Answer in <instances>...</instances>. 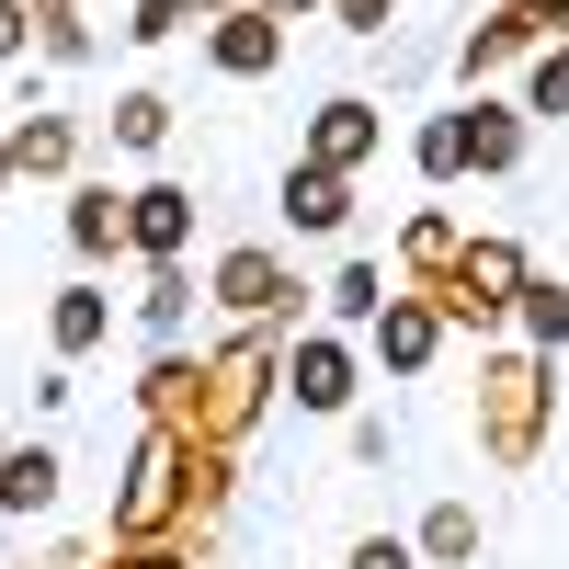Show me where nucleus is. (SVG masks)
<instances>
[{"instance_id":"obj_14","label":"nucleus","mask_w":569,"mask_h":569,"mask_svg":"<svg viewBox=\"0 0 569 569\" xmlns=\"http://www.w3.org/2000/svg\"><path fill=\"white\" fill-rule=\"evenodd\" d=\"M103 330H114V297L103 284H58V308H46V342H58V365H80V353H103Z\"/></svg>"},{"instance_id":"obj_5","label":"nucleus","mask_w":569,"mask_h":569,"mask_svg":"<svg viewBox=\"0 0 569 569\" xmlns=\"http://www.w3.org/2000/svg\"><path fill=\"white\" fill-rule=\"evenodd\" d=\"M206 297H217L228 319H240V330H251V319H273V330H284V319H297V297H308V284L284 273V251L240 240V251H217V262H206Z\"/></svg>"},{"instance_id":"obj_1","label":"nucleus","mask_w":569,"mask_h":569,"mask_svg":"<svg viewBox=\"0 0 569 569\" xmlns=\"http://www.w3.org/2000/svg\"><path fill=\"white\" fill-rule=\"evenodd\" d=\"M284 388V330L273 319H251L240 342H217L206 353V399H194V445H240L251 433V410Z\"/></svg>"},{"instance_id":"obj_13","label":"nucleus","mask_w":569,"mask_h":569,"mask_svg":"<svg viewBox=\"0 0 569 569\" xmlns=\"http://www.w3.org/2000/svg\"><path fill=\"white\" fill-rule=\"evenodd\" d=\"M342 217H353V171H319V160L284 171V228H297V240H330Z\"/></svg>"},{"instance_id":"obj_16","label":"nucleus","mask_w":569,"mask_h":569,"mask_svg":"<svg viewBox=\"0 0 569 569\" xmlns=\"http://www.w3.org/2000/svg\"><path fill=\"white\" fill-rule=\"evenodd\" d=\"M58 479H69L58 445H12V456H0V512H12V525H23V512H58Z\"/></svg>"},{"instance_id":"obj_10","label":"nucleus","mask_w":569,"mask_h":569,"mask_svg":"<svg viewBox=\"0 0 569 569\" xmlns=\"http://www.w3.org/2000/svg\"><path fill=\"white\" fill-rule=\"evenodd\" d=\"M445 330H456V319H445L433 297H410V284H399V297L376 308V365H388V376H421V365L445 353Z\"/></svg>"},{"instance_id":"obj_22","label":"nucleus","mask_w":569,"mask_h":569,"mask_svg":"<svg viewBox=\"0 0 569 569\" xmlns=\"http://www.w3.org/2000/svg\"><path fill=\"white\" fill-rule=\"evenodd\" d=\"M182 308H194V273H182V262H149V284H137V319H149L160 342H171V330H182Z\"/></svg>"},{"instance_id":"obj_31","label":"nucleus","mask_w":569,"mask_h":569,"mask_svg":"<svg viewBox=\"0 0 569 569\" xmlns=\"http://www.w3.org/2000/svg\"><path fill=\"white\" fill-rule=\"evenodd\" d=\"M262 12H273V23H297V12H319V0H262Z\"/></svg>"},{"instance_id":"obj_35","label":"nucleus","mask_w":569,"mask_h":569,"mask_svg":"<svg viewBox=\"0 0 569 569\" xmlns=\"http://www.w3.org/2000/svg\"><path fill=\"white\" fill-rule=\"evenodd\" d=\"M0 456H12V445H0Z\"/></svg>"},{"instance_id":"obj_12","label":"nucleus","mask_w":569,"mask_h":569,"mask_svg":"<svg viewBox=\"0 0 569 569\" xmlns=\"http://www.w3.org/2000/svg\"><path fill=\"white\" fill-rule=\"evenodd\" d=\"M456 262H467V228H456L445 206H421V217L399 228V284H410V297H445Z\"/></svg>"},{"instance_id":"obj_21","label":"nucleus","mask_w":569,"mask_h":569,"mask_svg":"<svg viewBox=\"0 0 569 569\" xmlns=\"http://www.w3.org/2000/svg\"><path fill=\"white\" fill-rule=\"evenodd\" d=\"M421 558H433V569H467V558H479V512H467V501H433V512H421V536H410Z\"/></svg>"},{"instance_id":"obj_17","label":"nucleus","mask_w":569,"mask_h":569,"mask_svg":"<svg viewBox=\"0 0 569 569\" xmlns=\"http://www.w3.org/2000/svg\"><path fill=\"white\" fill-rule=\"evenodd\" d=\"M194 399H206V365H194V353H160L149 388H137V410H149L160 433H194Z\"/></svg>"},{"instance_id":"obj_25","label":"nucleus","mask_w":569,"mask_h":569,"mask_svg":"<svg viewBox=\"0 0 569 569\" xmlns=\"http://www.w3.org/2000/svg\"><path fill=\"white\" fill-rule=\"evenodd\" d=\"M160 137H171V103L160 91H126L114 103V149H160Z\"/></svg>"},{"instance_id":"obj_29","label":"nucleus","mask_w":569,"mask_h":569,"mask_svg":"<svg viewBox=\"0 0 569 569\" xmlns=\"http://www.w3.org/2000/svg\"><path fill=\"white\" fill-rule=\"evenodd\" d=\"M353 569H421V547H410V536H365Z\"/></svg>"},{"instance_id":"obj_3","label":"nucleus","mask_w":569,"mask_h":569,"mask_svg":"<svg viewBox=\"0 0 569 569\" xmlns=\"http://www.w3.org/2000/svg\"><path fill=\"white\" fill-rule=\"evenodd\" d=\"M182 456H194V433H137L126 456V490H114V547H182Z\"/></svg>"},{"instance_id":"obj_34","label":"nucleus","mask_w":569,"mask_h":569,"mask_svg":"<svg viewBox=\"0 0 569 569\" xmlns=\"http://www.w3.org/2000/svg\"><path fill=\"white\" fill-rule=\"evenodd\" d=\"M194 12H206V23H217V12H240V0H194Z\"/></svg>"},{"instance_id":"obj_6","label":"nucleus","mask_w":569,"mask_h":569,"mask_svg":"<svg viewBox=\"0 0 569 569\" xmlns=\"http://www.w3.org/2000/svg\"><path fill=\"white\" fill-rule=\"evenodd\" d=\"M536 46H558V23L536 12V0H490V12L467 23L456 69H467V80H490V69H512V58H536Z\"/></svg>"},{"instance_id":"obj_26","label":"nucleus","mask_w":569,"mask_h":569,"mask_svg":"<svg viewBox=\"0 0 569 569\" xmlns=\"http://www.w3.org/2000/svg\"><path fill=\"white\" fill-rule=\"evenodd\" d=\"M525 114H569V34L536 46V80H525Z\"/></svg>"},{"instance_id":"obj_24","label":"nucleus","mask_w":569,"mask_h":569,"mask_svg":"<svg viewBox=\"0 0 569 569\" xmlns=\"http://www.w3.org/2000/svg\"><path fill=\"white\" fill-rule=\"evenodd\" d=\"M388 297H399V284L376 273V262H342V273H330V319H365V330H376V308H388Z\"/></svg>"},{"instance_id":"obj_4","label":"nucleus","mask_w":569,"mask_h":569,"mask_svg":"<svg viewBox=\"0 0 569 569\" xmlns=\"http://www.w3.org/2000/svg\"><path fill=\"white\" fill-rule=\"evenodd\" d=\"M525 284H536V262H525V240H467V262L445 273V319L456 330H490V319H512L525 308Z\"/></svg>"},{"instance_id":"obj_9","label":"nucleus","mask_w":569,"mask_h":569,"mask_svg":"<svg viewBox=\"0 0 569 569\" xmlns=\"http://www.w3.org/2000/svg\"><path fill=\"white\" fill-rule=\"evenodd\" d=\"M353 342H330V330H297L284 342V388H297V410H353Z\"/></svg>"},{"instance_id":"obj_28","label":"nucleus","mask_w":569,"mask_h":569,"mask_svg":"<svg viewBox=\"0 0 569 569\" xmlns=\"http://www.w3.org/2000/svg\"><path fill=\"white\" fill-rule=\"evenodd\" d=\"M319 12L342 23V34H388V23H399V0H319Z\"/></svg>"},{"instance_id":"obj_7","label":"nucleus","mask_w":569,"mask_h":569,"mask_svg":"<svg viewBox=\"0 0 569 569\" xmlns=\"http://www.w3.org/2000/svg\"><path fill=\"white\" fill-rule=\"evenodd\" d=\"M376 137H388V114H376L365 91H330V103L308 114V149H297V160H319V171H365Z\"/></svg>"},{"instance_id":"obj_2","label":"nucleus","mask_w":569,"mask_h":569,"mask_svg":"<svg viewBox=\"0 0 569 569\" xmlns=\"http://www.w3.org/2000/svg\"><path fill=\"white\" fill-rule=\"evenodd\" d=\"M547 365L558 353H490L479 365V456L490 467H536V445H547Z\"/></svg>"},{"instance_id":"obj_18","label":"nucleus","mask_w":569,"mask_h":569,"mask_svg":"<svg viewBox=\"0 0 569 569\" xmlns=\"http://www.w3.org/2000/svg\"><path fill=\"white\" fill-rule=\"evenodd\" d=\"M69 160H80V126L69 114H23L12 126V182H58Z\"/></svg>"},{"instance_id":"obj_23","label":"nucleus","mask_w":569,"mask_h":569,"mask_svg":"<svg viewBox=\"0 0 569 569\" xmlns=\"http://www.w3.org/2000/svg\"><path fill=\"white\" fill-rule=\"evenodd\" d=\"M512 319H525V342H536V353H569V284H547V273H536Z\"/></svg>"},{"instance_id":"obj_32","label":"nucleus","mask_w":569,"mask_h":569,"mask_svg":"<svg viewBox=\"0 0 569 569\" xmlns=\"http://www.w3.org/2000/svg\"><path fill=\"white\" fill-rule=\"evenodd\" d=\"M536 12H547V23H558V34H569V0H536Z\"/></svg>"},{"instance_id":"obj_15","label":"nucleus","mask_w":569,"mask_h":569,"mask_svg":"<svg viewBox=\"0 0 569 569\" xmlns=\"http://www.w3.org/2000/svg\"><path fill=\"white\" fill-rule=\"evenodd\" d=\"M69 251L80 262H114L126 251V194H114V182H69Z\"/></svg>"},{"instance_id":"obj_30","label":"nucleus","mask_w":569,"mask_h":569,"mask_svg":"<svg viewBox=\"0 0 569 569\" xmlns=\"http://www.w3.org/2000/svg\"><path fill=\"white\" fill-rule=\"evenodd\" d=\"M23 46H34V12H23V0H0V58H23Z\"/></svg>"},{"instance_id":"obj_27","label":"nucleus","mask_w":569,"mask_h":569,"mask_svg":"<svg viewBox=\"0 0 569 569\" xmlns=\"http://www.w3.org/2000/svg\"><path fill=\"white\" fill-rule=\"evenodd\" d=\"M182 23H194V0H137V12H126V46H171Z\"/></svg>"},{"instance_id":"obj_19","label":"nucleus","mask_w":569,"mask_h":569,"mask_svg":"<svg viewBox=\"0 0 569 569\" xmlns=\"http://www.w3.org/2000/svg\"><path fill=\"white\" fill-rule=\"evenodd\" d=\"M525 103H467V160H479V171H512V160H525Z\"/></svg>"},{"instance_id":"obj_33","label":"nucleus","mask_w":569,"mask_h":569,"mask_svg":"<svg viewBox=\"0 0 569 569\" xmlns=\"http://www.w3.org/2000/svg\"><path fill=\"white\" fill-rule=\"evenodd\" d=\"M0 182H12V126H0Z\"/></svg>"},{"instance_id":"obj_11","label":"nucleus","mask_w":569,"mask_h":569,"mask_svg":"<svg viewBox=\"0 0 569 569\" xmlns=\"http://www.w3.org/2000/svg\"><path fill=\"white\" fill-rule=\"evenodd\" d=\"M206 58H217L228 80H273V58H284V23L262 12V0H240V12H217V23H206Z\"/></svg>"},{"instance_id":"obj_8","label":"nucleus","mask_w":569,"mask_h":569,"mask_svg":"<svg viewBox=\"0 0 569 569\" xmlns=\"http://www.w3.org/2000/svg\"><path fill=\"white\" fill-rule=\"evenodd\" d=\"M126 251L137 262H182L194 251V194H182V182H137L126 194Z\"/></svg>"},{"instance_id":"obj_20","label":"nucleus","mask_w":569,"mask_h":569,"mask_svg":"<svg viewBox=\"0 0 569 569\" xmlns=\"http://www.w3.org/2000/svg\"><path fill=\"white\" fill-rule=\"evenodd\" d=\"M410 171H421V182H467V171H479V160H467V103L410 137Z\"/></svg>"}]
</instances>
